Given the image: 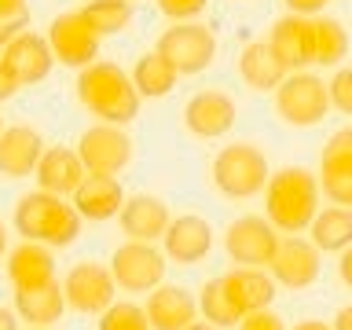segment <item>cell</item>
I'll list each match as a JSON object with an SVG mask.
<instances>
[{
	"mask_svg": "<svg viewBox=\"0 0 352 330\" xmlns=\"http://www.w3.org/2000/svg\"><path fill=\"white\" fill-rule=\"evenodd\" d=\"M77 99L88 114L110 125H129L140 114V92L132 85V74H125L114 63H92L77 74Z\"/></svg>",
	"mask_w": 352,
	"mask_h": 330,
	"instance_id": "1",
	"label": "cell"
},
{
	"mask_svg": "<svg viewBox=\"0 0 352 330\" xmlns=\"http://www.w3.org/2000/svg\"><path fill=\"white\" fill-rule=\"evenodd\" d=\"M264 209L283 235H301L319 213V180L305 165H286L272 173L264 187Z\"/></svg>",
	"mask_w": 352,
	"mask_h": 330,
	"instance_id": "2",
	"label": "cell"
},
{
	"mask_svg": "<svg viewBox=\"0 0 352 330\" xmlns=\"http://www.w3.org/2000/svg\"><path fill=\"white\" fill-rule=\"evenodd\" d=\"M15 231L30 242H44L52 250L74 246L77 235H81V213H77L74 202H66L63 195L52 191H30L19 198L15 206Z\"/></svg>",
	"mask_w": 352,
	"mask_h": 330,
	"instance_id": "3",
	"label": "cell"
},
{
	"mask_svg": "<svg viewBox=\"0 0 352 330\" xmlns=\"http://www.w3.org/2000/svg\"><path fill=\"white\" fill-rule=\"evenodd\" d=\"M213 187L224 198H253L268 187V158L253 143H228L213 158Z\"/></svg>",
	"mask_w": 352,
	"mask_h": 330,
	"instance_id": "4",
	"label": "cell"
},
{
	"mask_svg": "<svg viewBox=\"0 0 352 330\" xmlns=\"http://www.w3.org/2000/svg\"><path fill=\"white\" fill-rule=\"evenodd\" d=\"M330 110V88L323 77L294 70L286 81L275 88V114H279L290 129H312L327 118Z\"/></svg>",
	"mask_w": 352,
	"mask_h": 330,
	"instance_id": "5",
	"label": "cell"
},
{
	"mask_svg": "<svg viewBox=\"0 0 352 330\" xmlns=\"http://www.w3.org/2000/svg\"><path fill=\"white\" fill-rule=\"evenodd\" d=\"M158 52L169 59L180 77H195L217 59V33L202 22H173L158 37Z\"/></svg>",
	"mask_w": 352,
	"mask_h": 330,
	"instance_id": "6",
	"label": "cell"
},
{
	"mask_svg": "<svg viewBox=\"0 0 352 330\" xmlns=\"http://www.w3.org/2000/svg\"><path fill=\"white\" fill-rule=\"evenodd\" d=\"M77 154H81V162H85L88 173L118 176L121 169H129V162H132V140H129L125 125L99 121V125L81 132V140H77Z\"/></svg>",
	"mask_w": 352,
	"mask_h": 330,
	"instance_id": "7",
	"label": "cell"
},
{
	"mask_svg": "<svg viewBox=\"0 0 352 330\" xmlns=\"http://www.w3.org/2000/svg\"><path fill=\"white\" fill-rule=\"evenodd\" d=\"M63 294H66V305L81 316H103L110 305H114V294H118V279L114 272L103 268L96 261H81L66 272L63 279Z\"/></svg>",
	"mask_w": 352,
	"mask_h": 330,
	"instance_id": "8",
	"label": "cell"
},
{
	"mask_svg": "<svg viewBox=\"0 0 352 330\" xmlns=\"http://www.w3.org/2000/svg\"><path fill=\"white\" fill-rule=\"evenodd\" d=\"M224 250L235 264L268 268L275 250H279V228L268 217H239L224 231Z\"/></svg>",
	"mask_w": 352,
	"mask_h": 330,
	"instance_id": "9",
	"label": "cell"
},
{
	"mask_svg": "<svg viewBox=\"0 0 352 330\" xmlns=\"http://www.w3.org/2000/svg\"><path fill=\"white\" fill-rule=\"evenodd\" d=\"M165 268H169L165 253L154 250V242H140V239L118 246L114 257H110V272H114L121 290H129V294H147L154 286H162Z\"/></svg>",
	"mask_w": 352,
	"mask_h": 330,
	"instance_id": "10",
	"label": "cell"
},
{
	"mask_svg": "<svg viewBox=\"0 0 352 330\" xmlns=\"http://www.w3.org/2000/svg\"><path fill=\"white\" fill-rule=\"evenodd\" d=\"M48 44H52L55 63L74 66V70L92 66L96 55H99V33L88 26V19L81 11H63V15H55L52 26H48Z\"/></svg>",
	"mask_w": 352,
	"mask_h": 330,
	"instance_id": "11",
	"label": "cell"
},
{
	"mask_svg": "<svg viewBox=\"0 0 352 330\" xmlns=\"http://www.w3.org/2000/svg\"><path fill=\"white\" fill-rule=\"evenodd\" d=\"M235 99L228 92H217V88H206V92H198L187 99L184 107V129L191 132L198 140H220L228 136L231 129H235Z\"/></svg>",
	"mask_w": 352,
	"mask_h": 330,
	"instance_id": "12",
	"label": "cell"
},
{
	"mask_svg": "<svg viewBox=\"0 0 352 330\" xmlns=\"http://www.w3.org/2000/svg\"><path fill=\"white\" fill-rule=\"evenodd\" d=\"M319 246L308 242L301 235H286L279 239V250L268 264V272L275 275V283L286 286V290H305L319 279Z\"/></svg>",
	"mask_w": 352,
	"mask_h": 330,
	"instance_id": "13",
	"label": "cell"
},
{
	"mask_svg": "<svg viewBox=\"0 0 352 330\" xmlns=\"http://www.w3.org/2000/svg\"><path fill=\"white\" fill-rule=\"evenodd\" d=\"M319 191H327L334 206L352 209V125L338 129L327 140L319 158Z\"/></svg>",
	"mask_w": 352,
	"mask_h": 330,
	"instance_id": "14",
	"label": "cell"
},
{
	"mask_svg": "<svg viewBox=\"0 0 352 330\" xmlns=\"http://www.w3.org/2000/svg\"><path fill=\"white\" fill-rule=\"evenodd\" d=\"M268 44L275 48V55L286 63V70H305L316 63V19L312 15H283L272 26Z\"/></svg>",
	"mask_w": 352,
	"mask_h": 330,
	"instance_id": "15",
	"label": "cell"
},
{
	"mask_svg": "<svg viewBox=\"0 0 352 330\" xmlns=\"http://www.w3.org/2000/svg\"><path fill=\"white\" fill-rule=\"evenodd\" d=\"M162 242H165V257L184 264V268H191V264H202L209 257V250H213V228L202 217L184 213L169 224Z\"/></svg>",
	"mask_w": 352,
	"mask_h": 330,
	"instance_id": "16",
	"label": "cell"
},
{
	"mask_svg": "<svg viewBox=\"0 0 352 330\" xmlns=\"http://www.w3.org/2000/svg\"><path fill=\"white\" fill-rule=\"evenodd\" d=\"M44 158V140L33 125H8L0 132V176L22 180L33 176Z\"/></svg>",
	"mask_w": 352,
	"mask_h": 330,
	"instance_id": "17",
	"label": "cell"
},
{
	"mask_svg": "<svg viewBox=\"0 0 352 330\" xmlns=\"http://www.w3.org/2000/svg\"><path fill=\"white\" fill-rule=\"evenodd\" d=\"M0 59L15 70V77H19L22 85L44 81V77L52 74V66H55V55H52L48 37H37L33 30H22L19 37L11 41L4 52H0Z\"/></svg>",
	"mask_w": 352,
	"mask_h": 330,
	"instance_id": "18",
	"label": "cell"
},
{
	"mask_svg": "<svg viewBox=\"0 0 352 330\" xmlns=\"http://www.w3.org/2000/svg\"><path fill=\"white\" fill-rule=\"evenodd\" d=\"M220 283H224L231 305H235L242 316L257 312V308H272L275 286H279L268 268H246V264H239V268H231L228 275H220Z\"/></svg>",
	"mask_w": 352,
	"mask_h": 330,
	"instance_id": "19",
	"label": "cell"
},
{
	"mask_svg": "<svg viewBox=\"0 0 352 330\" xmlns=\"http://www.w3.org/2000/svg\"><path fill=\"white\" fill-rule=\"evenodd\" d=\"M118 217H121V231H125L129 239H140V242L162 239L165 231H169V224H173L169 206H165L158 195H132V198H125V206H121Z\"/></svg>",
	"mask_w": 352,
	"mask_h": 330,
	"instance_id": "20",
	"label": "cell"
},
{
	"mask_svg": "<svg viewBox=\"0 0 352 330\" xmlns=\"http://www.w3.org/2000/svg\"><path fill=\"white\" fill-rule=\"evenodd\" d=\"M33 176H37L41 191L74 198V191L81 187V180L88 176V169H85V162H81V154H77V147H48Z\"/></svg>",
	"mask_w": 352,
	"mask_h": 330,
	"instance_id": "21",
	"label": "cell"
},
{
	"mask_svg": "<svg viewBox=\"0 0 352 330\" xmlns=\"http://www.w3.org/2000/svg\"><path fill=\"white\" fill-rule=\"evenodd\" d=\"M147 319L151 330H187L198 319V301L184 286H154L147 297Z\"/></svg>",
	"mask_w": 352,
	"mask_h": 330,
	"instance_id": "22",
	"label": "cell"
},
{
	"mask_svg": "<svg viewBox=\"0 0 352 330\" xmlns=\"http://www.w3.org/2000/svg\"><path fill=\"white\" fill-rule=\"evenodd\" d=\"M286 74L290 70H286V63L275 55V48L268 41H253L239 55V77L253 92H275L286 81Z\"/></svg>",
	"mask_w": 352,
	"mask_h": 330,
	"instance_id": "23",
	"label": "cell"
},
{
	"mask_svg": "<svg viewBox=\"0 0 352 330\" xmlns=\"http://www.w3.org/2000/svg\"><path fill=\"white\" fill-rule=\"evenodd\" d=\"M8 279L15 290H33V286H44L55 279V257L52 246L44 242H22L8 253Z\"/></svg>",
	"mask_w": 352,
	"mask_h": 330,
	"instance_id": "24",
	"label": "cell"
},
{
	"mask_svg": "<svg viewBox=\"0 0 352 330\" xmlns=\"http://www.w3.org/2000/svg\"><path fill=\"white\" fill-rule=\"evenodd\" d=\"M74 206L85 220H110L121 213L125 206V191H121L118 176H99V173H88L81 187L74 191Z\"/></svg>",
	"mask_w": 352,
	"mask_h": 330,
	"instance_id": "25",
	"label": "cell"
},
{
	"mask_svg": "<svg viewBox=\"0 0 352 330\" xmlns=\"http://www.w3.org/2000/svg\"><path fill=\"white\" fill-rule=\"evenodd\" d=\"M66 308V294H63V283L52 279L44 286H33V290H15V312L33 327H48L63 316Z\"/></svg>",
	"mask_w": 352,
	"mask_h": 330,
	"instance_id": "26",
	"label": "cell"
},
{
	"mask_svg": "<svg viewBox=\"0 0 352 330\" xmlns=\"http://www.w3.org/2000/svg\"><path fill=\"white\" fill-rule=\"evenodd\" d=\"M176 81H180V70L165 59V55L154 48V52H143L136 66H132V85H136V92L140 96H147V99H162V96H169Z\"/></svg>",
	"mask_w": 352,
	"mask_h": 330,
	"instance_id": "27",
	"label": "cell"
},
{
	"mask_svg": "<svg viewBox=\"0 0 352 330\" xmlns=\"http://www.w3.org/2000/svg\"><path fill=\"white\" fill-rule=\"evenodd\" d=\"M312 242L323 253H345L352 246V209L349 206H327L312 220Z\"/></svg>",
	"mask_w": 352,
	"mask_h": 330,
	"instance_id": "28",
	"label": "cell"
},
{
	"mask_svg": "<svg viewBox=\"0 0 352 330\" xmlns=\"http://www.w3.org/2000/svg\"><path fill=\"white\" fill-rule=\"evenodd\" d=\"M81 15L88 19V26H92L99 37H110V33H121V30L132 26L136 8H132V0H88L81 8Z\"/></svg>",
	"mask_w": 352,
	"mask_h": 330,
	"instance_id": "29",
	"label": "cell"
},
{
	"mask_svg": "<svg viewBox=\"0 0 352 330\" xmlns=\"http://www.w3.org/2000/svg\"><path fill=\"white\" fill-rule=\"evenodd\" d=\"M349 55V30L338 19L319 15L316 19V63L319 66H341Z\"/></svg>",
	"mask_w": 352,
	"mask_h": 330,
	"instance_id": "30",
	"label": "cell"
},
{
	"mask_svg": "<svg viewBox=\"0 0 352 330\" xmlns=\"http://www.w3.org/2000/svg\"><path fill=\"white\" fill-rule=\"evenodd\" d=\"M198 312H202L213 327H239V319H242V312L231 305V297H228L220 279H209L202 286V294H198Z\"/></svg>",
	"mask_w": 352,
	"mask_h": 330,
	"instance_id": "31",
	"label": "cell"
},
{
	"mask_svg": "<svg viewBox=\"0 0 352 330\" xmlns=\"http://www.w3.org/2000/svg\"><path fill=\"white\" fill-rule=\"evenodd\" d=\"M99 330H151V319H147V308L140 305H110L103 316H99Z\"/></svg>",
	"mask_w": 352,
	"mask_h": 330,
	"instance_id": "32",
	"label": "cell"
},
{
	"mask_svg": "<svg viewBox=\"0 0 352 330\" xmlns=\"http://www.w3.org/2000/svg\"><path fill=\"white\" fill-rule=\"evenodd\" d=\"M327 88H330V107L352 118V66H338Z\"/></svg>",
	"mask_w": 352,
	"mask_h": 330,
	"instance_id": "33",
	"label": "cell"
},
{
	"mask_svg": "<svg viewBox=\"0 0 352 330\" xmlns=\"http://www.w3.org/2000/svg\"><path fill=\"white\" fill-rule=\"evenodd\" d=\"M209 0H158V8H162V15H169L173 22H191L198 19L206 11Z\"/></svg>",
	"mask_w": 352,
	"mask_h": 330,
	"instance_id": "34",
	"label": "cell"
},
{
	"mask_svg": "<svg viewBox=\"0 0 352 330\" xmlns=\"http://www.w3.org/2000/svg\"><path fill=\"white\" fill-rule=\"evenodd\" d=\"M239 330H286V319L272 308H257V312H246L239 319Z\"/></svg>",
	"mask_w": 352,
	"mask_h": 330,
	"instance_id": "35",
	"label": "cell"
},
{
	"mask_svg": "<svg viewBox=\"0 0 352 330\" xmlns=\"http://www.w3.org/2000/svg\"><path fill=\"white\" fill-rule=\"evenodd\" d=\"M26 26H30V11H11V15H0V52H4Z\"/></svg>",
	"mask_w": 352,
	"mask_h": 330,
	"instance_id": "36",
	"label": "cell"
},
{
	"mask_svg": "<svg viewBox=\"0 0 352 330\" xmlns=\"http://www.w3.org/2000/svg\"><path fill=\"white\" fill-rule=\"evenodd\" d=\"M22 88V81L15 77V70L0 59V103H8V99H15V92Z\"/></svg>",
	"mask_w": 352,
	"mask_h": 330,
	"instance_id": "37",
	"label": "cell"
},
{
	"mask_svg": "<svg viewBox=\"0 0 352 330\" xmlns=\"http://www.w3.org/2000/svg\"><path fill=\"white\" fill-rule=\"evenodd\" d=\"M286 8L294 11V15H319V11H323L330 0H283Z\"/></svg>",
	"mask_w": 352,
	"mask_h": 330,
	"instance_id": "38",
	"label": "cell"
},
{
	"mask_svg": "<svg viewBox=\"0 0 352 330\" xmlns=\"http://www.w3.org/2000/svg\"><path fill=\"white\" fill-rule=\"evenodd\" d=\"M338 272H341V283H345L349 290H352V246H349L345 253H341V261H338Z\"/></svg>",
	"mask_w": 352,
	"mask_h": 330,
	"instance_id": "39",
	"label": "cell"
},
{
	"mask_svg": "<svg viewBox=\"0 0 352 330\" xmlns=\"http://www.w3.org/2000/svg\"><path fill=\"white\" fill-rule=\"evenodd\" d=\"M0 330H19V312L0 305Z\"/></svg>",
	"mask_w": 352,
	"mask_h": 330,
	"instance_id": "40",
	"label": "cell"
},
{
	"mask_svg": "<svg viewBox=\"0 0 352 330\" xmlns=\"http://www.w3.org/2000/svg\"><path fill=\"white\" fill-rule=\"evenodd\" d=\"M334 330H352V305H345V308L334 316Z\"/></svg>",
	"mask_w": 352,
	"mask_h": 330,
	"instance_id": "41",
	"label": "cell"
},
{
	"mask_svg": "<svg viewBox=\"0 0 352 330\" xmlns=\"http://www.w3.org/2000/svg\"><path fill=\"white\" fill-rule=\"evenodd\" d=\"M11 11H30L26 0H0V15H11Z\"/></svg>",
	"mask_w": 352,
	"mask_h": 330,
	"instance_id": "42",
	"label": "cell"
},
{
	"mask_svg": "<svg viewBox=\"0 0 352 330\" xmlns=\"http://www.w3.org/2000/svg\"><path fill=\"white\" fill-rule=\"evenodd\" d=\"M294 330H334V327H327V323H319V319H305V323H297Z\"/></svg>",
	"mask_w": 352,
	"mask_h": 330,
	"instance_id": "43",
	"label": "cell"
},
{
	"mask_svg": "<svg viewBox=\"0 0 352 330\" xmlns=\"http://www.w3.org/2000/svg\"><path fill=\"white\" fill-rule=\"evenodd\" d=\"M4 250H8V231H4V220H0V261H4Z\"/></svg>",
	"mask_w": 352,
	"mask_h": 330,
	"instance_id": "44",
	"label": "cell"
},
{
	"mask_svg": "<svg viewBox=\"0 0 352 330\" xmlns=\"http://www.w3.org/2000/svg\"><path fill=\"white\" fill-rule=\"evenodd\" d=\"M187 330H220V327H213V323H209V319H206V323H191Z\"/></svg>",
	"mask_w": 352,
	"mask_h": 330,
	"instance_id": "45",
	"label": "cell"
},
{
	"mask_svg": "<svg viewBox=\"0 0 352 330\" xmlns=\"http://www.w3.org/2000/svg\"><path fill=\"white\" fill-rule=\"evenodd\" d=\"M0 132H4V118H0Z\"/></svg>",
	"mask_w": 352,
	"mask_h": 330,
	"instance_id": "46",
	"label": "cell"
},
{
	"mask_svg": "<svg viewBox=\"0 0 352 330\" xmlns=\"http://www.w3.org/2000/svg\"><path fill=\"white\" fill-rule=\"evenodd\" d=\"M33 330H48V327H33Z\"/></svg>",
	"mask_w": 352,
	"mask_h": 330,
	"instance_id": "47",
	"label": "cell"
}]
</instances>
